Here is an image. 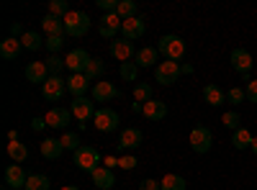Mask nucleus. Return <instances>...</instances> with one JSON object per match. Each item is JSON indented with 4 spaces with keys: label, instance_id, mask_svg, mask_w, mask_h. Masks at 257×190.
<instances>
[{
    "label": "nucleus",
    "instance_id": "nucleus-1",
    "mask_svg": "<svg viewBox=\"0 0 257 190\" xmlns=\"http://www.w3.org/2000/svg\"><path fill=\"white\" fill-rule=\"evenodd\" d=\"M157 52H160L165 59H170V62H180V59L185 57V41H183L180 36H175V34H167V36L160 39Z\"/></svg>",
    "mask_w": 257,
    "mask_h": 190
},
{
    "label": "nucleus",
    "instance_id": "nucleus-2",
    "mask_svg": "<svg viewBox=\"0 0 257 190\" xmlns=\"http://www.w3.org/2000/svg\"><path fill=\"white\" fill-rule=\"evenodd\" d=\"M90 31V16L85 11H70L64 16V34L67 36H85Z\"/></svg>",
    "mask_w": 257,
    "mask_h": 190
},
{
    "label": "nucleus",
    "instance_id": "nucleus-3",
    "mask_svg": "<svg viewBox=\"0 0 257 190\" xmlns=\"http://www.w3.org/2000/svg\"><path fill=\"white\" fill-rule=\"evenodd\" d=\"M188 141H190V149L196 154H206L213 146V134H211V129H206V126H196V129L190 131Z\"/></svg>",
    "mask_w": 257,
    "mask_h": 190
},
{
    "label": "nucleus",
    "instance_id": "nucleus-4",
    "mask_svg": "<svg viewBox=\"0 0 257 190\" xmlns=\"http://www.w3.org/2000/svg\"><path fill=\"white\" fill-rule=\"evenodd\" d=\"M75 164L80 167L82 172H95L98 170V164H100V154L98 149H93V146H80V149L75 152Z\"/></svg>",
    "mask_w": 257,
    "mask_h": 190
},
{
    "label": "nucleus",
    "instance_id": "nucleus-5",
    "mask_svg": "<svg viewBox=\"0 0 257 190\" xmlns=\"http://www.w3.org/2000/svg\"><path fill=\"white\" fill-rule=\"evenodd\" d=\"M93 123H95V129L103 131V134H111L118 129V113L113 108H98L95 116H93Z\"/></svg>",
    "mask_w": 257,
    "mask_h": 190
},
{
    "label": "nucleus",
    "instance_id": "nucleus-6",
    "mask_svg": "<svg viewBox=\"0 0 257 190\" xmlns=\"http://www.w3.org/2000/svg\"><path fill=\"white\" fill-rule=\"evenodd\" d=\"M180 77V65L178 62H160V65L155 67V80L160 82V85H173V82H178Z\"/></svg>",
    "mask_w": 257,
    "mask_h": 190
},
{
    "label": "nucleus",
    "instance_id": "nucleus-7",
    "mask_svg": "<svg viewBox=\"0 0 257 190\" xmlns=\"http://www.w3.org/2000/svg\"><path fill=\"white\" fill-rule=\"evenodd\" d=\"M90 62H93V57L85 49H72L67 57H64V65H67V70H72V75H82L85 70H88Z\"/></svg>",
    "mask_w": 257,
    "mask_h": 190
},
{
    "label": "nucleus",
    "instance_id": "nucleus-8",
    "mask_svg": "<svg viewBox=\"0 0 257 190\" xmlns=\"http://www.w3.org/2000/svg\"><path fill=\"white\" fill-rule=\"evenodd\" d=\"M229 62H231V67L237 70L242 77H247L249 75V70L254 67V62H252V54L247 52V49H242V47H237V49H231V54H229Z\"/></svg>",
    "mask_w": 257,
    "mask_h": 190
},
{
    "label": "nucleus",
    "instance_id": "nucleus-9",
    "mask_svg": "<svg viewBox=\"0 0 257 190\" xmlns=\"http://www.w3.org/2000/svg\"><path fill=\"white\" fill-rule=\"evenodd\" d=\"M64 93H67V80H62L57 75H52L44 85H41V95H44L47 100H52V103H57Z\"/></svg>",
    "mask_w": 257,
    "mask_h": 190
},
{
    "label": "nucleus",
    "instance_id": "nucleus-10",
    "mask_svg": "<svg viewBox=\"0 0 257 190\" xmlns=\"http://www.w3.org/2000/svg\"><path fill=\"white\" fill-rule=\"evenodd\" d=\"M123 26V21L118 18V13H103V18L98 21V34L103 39H113Z\"/></svg>",
    "mask_w": 257,
    "mask_h": 190
},
{
    "label": "nucleus",
    "instance_id": "nucleus-11",
    "mask_svg": "<svg viewBox=\"0 0 257 190\" xmlns=\"http://www.w3.org/2000/svg\"><path fill=\"white\" fill-rule=\"evenodd\" d=\"M24 75H26V80L29 82H39V85H44V82L52 77L49 75V67H47V62H29L26 65V70H24Z\"/></svg>",
    "mask_w": 257,
    "mask_h": 190
},
{
    "label": "nucleus",
    "instance_id": "nucleus-12",
    "mask_svg": "<svg viewBox=\"0 0 257 190\" xmlns=\"http://www.w3.org/2000/svg\"><path fill=\"white\" fill-rule=\"evenodd\" d=\"M70 111H72V116H75L80 123H85V121H90V118L95 116V105H93L90 98H75Z\"/></svg>",
    "mask_w": 257,
    "mask_h": 190
},
{
    "label": "nucleus",
    "instance_id": "nucleus-13",
    "mask_svg": "<svg viewBox=\"0 0 257 190\" xmlns=\"http://www.w3.org/2000/svg\"><path fill=\"white\" fill-rule=\"evenodd\" d=\"M118 95H121V90L113 85V82H95L93 85V100L95 103H108Z\"/></svg>",
    "mask_w": 257,
    "mask_h": 190
},
{
    "label": "nucleus",
    "instance_id": "nucleus-14",
    "mask_svg": "<svg viewBox=\"0 0 257 190\" xmlns=\"http://www.w3.org/2000/svg\"><path fill=\"white\" fill-rule=\"evenodd\" d=\"M26 180H29V175L24 172V167H21V164H8L6 167V185L8 187L21 190V187H26Z\"/></svg>",
    "mask_w": 257,
    "mask_h": 190
},
{
    "label": "nucleus",
    "instance_id": "nucleus-15",
    "mask_svg": "<svg viewBox=\"0 0 257 190\" xmlns=\"http://www.w3.org/2000/svg\"><path fill=\"white\" fill-rule=\"evenodd\" d=\"M111 54L121 62V65H123V62H128V59H132V57H137V52H134V44H132V41H128V39H118V41H111Z\"/></svg>",
    "mask_w": 257,
    "mask_h": 190
},
{
    "label": "nucleus",
    "instance_id": "nucleus-16",
    "mask_svg": "<svg viewBox=\"0 0 257 190\" xmlns=\"http://www.w3.org/2000/svg\"><path fill=\"white\" fill-rule=\"evenodd\" d=\"M144 21L137 16V18H128V21H123V26H121V34H123V39H128V41H137V39H142L144 36Z\"/></svg>",
    "mask_w": 257,
    "mask_h": 190
},
{
    "label": "nucleus",
    "instance_id": "nucleus-17",
    "mask_svg": "<svg viewBox=\"0 0 257 190\" xmlns=\"http://www.w3.org/2000/svg\"><path fill=\"white\" fill-rule=\"evenodd\" d=\"M44 118H47V126H52V129H67V123L72 118V111H67V108H52Z\"/></svg>",
    "mask_w": 257,
    "mask_h": 190
},
{
    "label": "nucleus",
    "instance_id": "nucleus-18",
    "mask_svg": "<svg viewBox=\"0 0 257 190\" xmlns=\"http://www.w3.org/2000/svg\"><path fill=\"white\" fill-rule=\"evenodd\" d=\"M142 116L144 118H149V121H162L165 116H167V105L162 103V100H149V103H144L142 105Z\"/></svg>",
    "mask_w": 257,
    "mask_h": 190
},
{
    "label": "nucleus",
    "instance_id": "nucleus-19",
    "mask_svg": "<svg viewBox=\"0 0 257 190\" xmlns=\"http://www.w3.org/2000/svg\"><path fill=\"white\" fill-rule=\"evenodd\" d=\"M142 131L139 129H134V126H128V129H123L121 131V136H118V146L121 149H137V146L142 144Z\"/></svg>",
    "mask_w": 257,
    "mask_h": 190
},
{
    "label": "nucleus",
    "instance_id": "nucleus-20",
    "mask_svg": "<svg viewBox=\"0 0 257 190\" xmlns=\"http://www.w3.org/2000/svg\"><path fill=\"white\" fill-rule=\"evenodd\" d=\"M90 175H93L95 187H100V190H111V187L116 185L113 170H108V167H98V170H95V172H90Z\"/></svg>",
    "mask_w": 257,
    "mask_h": 190
},
{
    "label": "nucleus",
    "instance_id": "nucleus-21",
    "mask_svg": "<svg viewBox=\"0 0 257 190\" xmlns=\"http://www.w3.org/2000/svg\"><path fill=\"white\" fill-rule=\"evenodd\" d=\"M21 49H24V44H21V39H16V36H8V39L0 41V57L3 59H16L21 54Z\"/></svg>",
    "mask_w": 257,
    "mask_h": 190
},
{
    "label": "nucleus",
    "instance_id": "nucleus-22",
    "mask_svg": "<svg viewBox=\"0 0 257 190\" xmlns=\"http://www.w3.org/2000/svg\"><path fill=\"white\" fill-rule=\"evenodd\" d=\"M41 29L47 31V36H62L64 34V18H57L52 13H47L41 18Z\"/></svg>",
    "mask_w": 257,
    "mask_h": 190
},
{
    "label": "nucleus",
    "instance_id": "nucleus-23",
    "mask_svg": "<svg viewBox=\"0 0 257 190\" xmlns=\"http://www.w3.org/2000/svg\"><path fill=\"white\" fill-rule=\"evenodd\" d=\"M203 100L208 105H213V108H219L221 103H226V93L219 88V85H213V82H208V85L203 88Z\"/></svg>",
    "mask_w": 257,
    "mask_h": 190
},
{
    "label": "nucleus",
    "instance_id": "nucleus-24",
    "mask_svg": "<svg viewBox=\"0 0 257 190\" xmlns=\"http://www.w3.org/2000/svg\"><path fill=\"white\" fill-rule=\"evenodd\" d=\"M39 149H41V157H44V159H59L62 152H64V146H62L59 139H44Z\"/></svg>",
    "mask_w": 257,
    "mask_h": 190
},
{
    "label": "nucleus",
    "instance_id": "nucleus-25",
    "mask_svg": "<svg viewBox=\"0 0 257 190\" xmlns=\"http://www.w3.org/2000/svg\"><path fill=\"white\" fill-rule=\"evenodd\" d=\"M88 88H90V80L85 77V75H72V77L67 80V90H70L75 98H85Z\"/></svg>",
    "mask_w": 257,
    "mask_h": 190
},
{
    "label": "nucleus",
    "instance_id": "nucleus-26",
    "mask_svg": "<svg viewBox=\"0 0 257 190\" xmlns=\"http://www.w3.org/2000/svg\"><path fill=\"white\" fill-rule=\"evenodd\" d=\"M157 57H160V52H157L155 47H142V49L137 52L134 62H137V67H152L155 62H157Z\"/></svg>",
    "mask_w": 257,
    "mask_h": 190
},
{
    "label": "nucleus",
    "instance_id": "nucleus-27",
    "mask_svg": "<svg viewBox=\"0 0 257 190\" xmlns=\"http://www.w3.org/2000/svg\"><path fill=\"white\" fill-rule=\"evenodd\" d=\"M252 141H254V136H252V134L244 129V126L231 134V146H234V149H249V146H252Z\"/></svg>",
    "mask_w": 257,
    "mask_h": 190
},
{
    "label": "nucleus",
    "instance_id": "nucleus-28",
    "mask_svg": "<svg viewBox=\"0 0 257 190\" xmlns=\"http://www.w3.org/2000/svg\"><path fill=\"white\" fill-rule=\"evenodd\" d=\"M160 187H162V190H185L188 182H185V177L170 172V175H165V177L160 180Z\"/></svg>",
    "mask_w": 257,
    "mask_h": 190
},
{
    "label": "nucleus",
    "instance_id": "nucleus-29",
    "mask_svg": "<svg viewBox=\"0 0 257 190\" xmlns=\"http://www.w3.org/2000/svg\"><path fill=\"white\" fill-rule=\"evenodd\" d=\"M6 152L13 162H26L29 159V149H26V144H21V141H11L6 146Z\"/></svg>",
    "mask_w": 257,
    "mask_h": 190
},
{
    "label": "nucleus",
    "instance_id": "nucleus-30",
    "mask_svg": "<svg viewBox=\"0 0 257 190\" xmlns=\"http://www.w3.org/2000/svg\"><path fill=\"white\" fill-rule=\"evenodd\" d=\"M21 44H24V49H29V52H36V49H41L47 44L44 39H41L36 31H26L24 36H21Z\"/></svg>",
    "mask_w": 257,
    "mask_h": 190
},
{
    "label": "nucleus",
    "instance_id": "nucleus-31",
    "mask_svg": "<svg viewBox=\"0 0 257 190\" xmlns=\"http://www.w3.org/2000/svg\"><path fill=\"white\" fill-rule=\"evenodd\" d=\"M118 18L121 21H128V18H137V3H134V0H121V3H118Z\"/></svg>",
    "mask_w": 257,
    "mask_h": 190
},
{
    "label": "nucleus",
    "instance_id": "nucleus-32",
    "mask_svg": "<svg viewBox=\"0 0 257 190\" xmlns=\"http://www.w3.org/2000/svg\"><path fill=\"white\" fill-rule=\"evenodd\" d=\"M24 190H49V177L47 175H29Z\"/></svg>",
    "mask_w": 257,
    "mask_h": 190
},
{
    "label": "nucleus",
    "instance_id": "nucleus-33",
    "mask_svg": "<svg viewBox=\"0 0 257 190\" xmlns=\"http://www.w3.org/2000/svg\"><path fill=\"white\" fill-rule=\"evenodd\" d=\"M134 100L137 103H149L152 100V85H149V82H139V85L134 88Z\"/></svg>",
    "mask_w": 257,
    "mask_h": 190
},
{
    "label": "nucleus",
    "instance_id": "nucleus-34",
    "mask_svg": "<svg viewBox=\"0 0 257 190\" xmlns=\"http://www.w3.org/2000/svg\"><path fill=\"white\" fill-rule=\"evenodd\" d=\"M221 123L226 126V129L237 131V129H242V116H239L237 111H229V113H224V116H221Z\"/></svg>",
    "mask_w": 257,
    "mask_h": 190
},
{
    "label": "nucleus",
    "instance_id": "nucleus-35",
    "mask_svg": "<svg viewBox=\"0 0 257 190\" xmlns=\"http://www.w3.org/2000/svg\"><path fill=\"white\" fill-rule=\"evenodd\" d=\"M103 72H105V65H103V62H100V59H93V62H90V65H88V70H85L82 75H85V77H88V80L93 82V80H98V77H100Z\"/></svg>",
    "mask_w": 257,
    "mask_h": 190
},
{
    "label": "nucleus",
    "instance_id": "nucleus-36",
    "mask_svg": "<svg viewBox=\"0 0 257 190\" xmlns=\"http://www.w3.org/2000/svg\"><path fill=\"white\" fill-rule=\"evenodd\" d=\"M118 72H121V77H123L126 82H134L137 75H139V67H137V62H123Z\"/></svg>",
    "mask_w": 257,
    "mask_h": 190
},
{
    "label": "nucleus",
    "instance_id": "nucleus-37",
    "mask_svg": "<svg viewBox=\"0 0 257 190\" xmlns=\"http://www.w3.org/2000/svg\"><path fill=\"white\" fill-rule=\"evenodd\" d=\"M44 62H47V67H49V75H57V77H62V70L67 67V65H64V59H59L57 54H52V57L44 59Z\"/></svg>",
    "mask_w": 257,
    "mask_h": 190
},
{
    "label": "nucleus",
    "instance_id": "nucleus-38",
    "mask_svg": "<svg viewBox=\"0 0 257 190\" xmlns=\"http://www.w3.org/2000/svg\"><path fill=\"white\" fill-rule=\"evenodd\" d=\"M49 13L57 16V18H64L70 13V6H67V0H52L49 3Z\"/></svg>",
    "mask_w": 257,
    "mask_h": 190
},
{
    "label": "nucleus",
    "instance_id": "nucleus-39",
    "mask_svg": "<svg viewBox=\"0 0 257 190\" xmlns=\"http://www.w3.org/2000/svg\"><path fill=\"white\" fill-rule=\"evenodd\" d=\"M59 141H62L64 149H70V152H77V149H80V146H77V144H80V136H77V134H72V131H67Z\"/></svg>",
    "mask_w": 257,
    "mask_h": 190
},
{
    "label": "nucleus",
    "instance_id": "nucleus-40",
    "mask_svg": "<svg viewBox=\"0 0 257 190\" xmlns=\"http://www.w3.org/2000/svg\"><path fill=\"white\" fill-rule=\"evenodd\" d=\"M244 98H247V93H244L242 88H231V90H226V103H231V105H239Z\"/></svg>",
    "mask_w": 257,
    "mask_h": 190
},
{
    "label": "nucleus",
    "instance_id": "nucleus-41",
    "mask_svg": "<svg viewBox=\"0 0 257 190\" xmlns=\"http://www.w3.org/2000/svg\"><path fill=\"white\" fill-rule=\"evenodd\" d=\"M62 44H64V41H62V36H47V49L52 52V54H57L59 49H62Z\"/></svg>",
    "mask_w": 257,
    "mask_h": 190
},
{
    "label": "nucleus",
    "instance_id": "nucleus-42",
    "mask_svg": "<svg viewBox=\"0 0 257 190\" xmlns=\"http://www.w3.org/2000/svg\"><path fill=\"white\" fill-rule=\"evenodd\" d=\"M139 162H137V157H118V167L121 170H134Z\"/></svg>",
    "mask_w": 257,
    "mask_h": 190
},
{
    "label": "nucleus",
    "instance_id": "nucleus-43",
    "mask_svg": "<svg viewBox=\"0 0 257 190\" xmlns=\"http://www.w3.org/2000/svg\"><path fill=\"white\" fill-rule=\"evenodd\" d=\"M244 93H247V100L257 103V80H249V82H247V88H244Z\"/></svg>",
    "mask_w": 257,
    "mask_h": 190
},
{
    "label": "nucleus",
    "instance_id": "nucleus-44",
    "mask_svg": "<svg viewBox=\"0 0 257 190\" xmlns=\"http://www.w3.org/2000/svg\"><path fill=\"white\" fill-rule=\"evenodd\" d=\"M139 190H162V187H160V182H157V180L147 177V180H142V182H139Z\"/></svg>",
    "mask_w": 257,
    "mask_h": 190
},
{
    "label": "nucleus",
    "instance_id": "nucleus-45",
    "mask_svg": "<svg viewBox=\"0 0 257 190\" xmlns=\"http://www.w3.org/2000/svg\"><path fill=\"white\" fill-rule=\"evenodd\" d=\"M44 126H47V118H39V116H36V118L31 121V129H34V131H41Z\"/></svg>",
    "mask_w": 257,
    "mask_h": 190
},
{
    "label": "nucleus",
    "instance_id": "nucleus-46",
    "mask_svg": "<svg viewBox=\"0 0 257 190\" xmlns=\"http://www.w3.org/2000/svg\"><path fill=\"white\" fill-rule=\"evenodd\" d=\"M11 34H13V36H16V39H21V36H24V34H26V31H24V29H21V24H18V21H16V24H13V26H11Z\"/></svg>",
    "mask_w": 257,
    "mask_h": 190
},
{
    "label": "nucleus",
    "instance_id": "nucleus-47",
    "mask_svg": "<svg viewBox=\"0 0 257 190\" xmlns=\"http://www.w3.org/2000/svg\"><path fill=\"white\" fill-rule=\"evenodd\" d=\"M59 190H80L77 185H64V187H59Z\"/></svg>",
    "mask_w": 257,
    "mask_h": 190
},
{
    "label": "nucleus",
    "instance_id": "nucleus-48",
    "mask_svg": "<svg viewBox=\"0 0 257 190\" xmlns=\"http://www.w3.org/2000/svg\"><path fill=\"white\" fill-rule=\"evenodd\" d=\"M249 149H252V152L257 154V136H254V141H252V146H249Z\"/></svg>",
    "mask_w": 257,
    "mask_h": 190
},
{
    "label": "nucleus",
    "instance_id": "nucleus-49",
    "mask_svg": "<svg viewBox=\"0 0 257 190\" xmlns=\"http://www.w3.org/2000/svg\"><path fill=\"white\" fill-rule=\"evenodd\" d=\"M95 190H100V187H95Z\"/></svg>",
    "mask_w": 257,
    "mask_h": 190
}]
</instances>
